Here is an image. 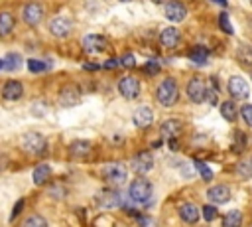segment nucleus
Masks as SVG:
<instances>
[{
	"label": "nucleus",
	"mask_w": 252,
	"mask_h": 227,
	"mask_svg": "<svg viewBox=\"0 0 252 227\" xmlns=\"http://www.w3.org/2000/svg\"><path fill=\"white\" fill-rule=\"evenodd\" d=\"M20 146H22L24 152H28V154H35V156H37V154H43V152H45V148H47V140H45L43 134L30 130V132H26V134L22 136Z\"/></svg>",
	"instance_id": "obj_1"
},
{
	"label": "nucleus",
	"mask_w": 252,
	"mask_h": 227,
	"mask_svg": "<svg viewBox=\"0 0 252 227\" xmlns=\"http://www.w3.org/2000/svg\"><path fill=\"white\" fill-rule=\"evenodd\" d=\"M156 97H158V101H159L163 107H171V105H175V103H177V97H179L177 83H175L171 77L163 79V81L159 83L158 91H156Z\"/></svg>",
	"instance_id": "obj_2"
},
{
	"label": "nucleus",
	"mask_w": 252,
	"mask_h": 227,
	"mask_svg": "<svg viewBox=\"0 0 252 227\" xmlns=\"http://www.w3.org/2000/svg\"><path fill=\"white\" fill-rule=\"evenodd\" d=\"M128 193H130V197L134 199V201H138V203H144V201H148L150 197H152V184L146 180V178H136V180H132V184H130V188H128Z\"/></svg>",
	"instance_id": "obj_3"
},
{
	"label": "nucleus",
	"mask_w": 252,
	"mask_h": 227,
	"mask_svg": "<svg viewBox=\"0 0 252 227\" xmlns=\"http://www.w3.org/2000/svg\"><path fill=\"white\" fill-rule=\"evenodd\" d=\"M100 174H102V178H104L108 184H114V186H120V184L126 182V168H124L122 164H116V162L106 164Z\"/></svg>",
	"instance_id": "obj_4"
},
{
	"label": "nucleus",
	"mask_w": 252,
	"mask_h": 227,
	"mask_svg": "<svg viewBox=\"0 0 252 227\" xmlns=\"http://www.w3.org/2000/svg\"><path fill=\"white\" fill-rule=\"evenodd\" d=\"M43 14H45V10H43V6L37 4V2H30V4H26V6L22 8V20H24L28 26H37V24L43 20Z\"/></svg>",
	"instance_id": "obj_5"
},
{
	"label": "nucleus",
	"mask_w": 252,
	"mask_h": 227,
	"mask_svg": "<svg viewBox=\"0 0 252 227\" xmlns=\"http://www.w3.org/2000/svg\"><path fill=\"white\" fill-rule=\"evenodd\" d=\"M73 30V22L67 16H55L49 20V32L55 38H67Z\"/></svg>",
	"instance_id": "obj_6"
},
{
	"label": "nucleus",
	"mask_w": 252,
	"mask_h": 227,
	"mask_svg": "<svg viewBox=\"0 0 252 227\" xmlns=\"http://www.w3.org/2000/svg\"><path fill=\"white\" fill-rule=\"evenodd\" d=\"M118 91H120V95L124 99L132 101V99H136L140 95V81L136 77H132V75H126V77H122L118 81Z\"/></svg>",
	"instance_id": "obj_7"
},
{
	"label": "nucleus",
	"mask_w": 252,
	"mask_h": 227,
	"mask_svg": "<svg viewBox=\"0 0 252 227\" xmlns=\"http://www.w3.org/2000/svg\"><path fill=\"white\" fill-rule=\"evenodd\" d=\"M83 47L89 53H100L108 47V39L104 36H98V34H89L83 38Z\"/></svg>",
	"instance_id": "obj_8"
},
{
	"label": "nucleus",
	"mask_w": 252,
	"mask_h": 227,
	"mask_svg": "<svg viewBox=\"0 0 252 227\" xmlns=\"http://www.w3.org/2000/svg\"><path fill=\"white\" fill-rule=\"evenodd\" d=\"M228 93L234 97V99H246L250 95V87L246 83V79H242L240 75H232L228 79Z\"/></svg>",
	"instance_id": "obj_9"
},
{
	"label": "nucleus",
	"mask_w": 252,
	"mask_h": 227,
	"mask_svg": "<svg viewBox=\"0 0 252 227\" xmlns=\"http://www.w3.org/2000/svg\"><path fill=\"white\" fill-rule=\"evenodd\" d=\"M205 93H207V83L201 77H193L187 83V97L193 103H203L205 101Z\"/></svg>",
	"instance_id": "obj_10"
},
{
	"label": "nucleus",
	"mask_w": 252,
	"mask_h": 227,
	"mask_svg": "<svg viewBox=\"0 0 252 227\" xmlns=\"http://www.w3.org/2000/svg\"><path fill=\"white\" fill-rule=\"evenodd\" d=\"M79 101H81V89L75 83H69L59 91V103L63 107H75Z\"/></svg>",
	"instance_id": "obj_11"
},
{
	"label": "nucleus",
	"mask_w": 252,
	"mask_h": 227,
	"mask_svg": "<svg viewBox=\"0 0 252 227\" xmlns=\"http://www.w3.org/2000/svg\"><path fill=\"white\" fill-rule=\"evenodd\" d=\"M94 203L98 207H116L120 205V193L116 189H100L96 195H94Z\"/></svg>",
	"instance_id": "obj_12"
},
{
	"label": "nucleus",
	"mask_w": 252,
	"mask_h": 227,
	"mask_svg": "<svg viewBox=\"0 0 252 227\" xmlns=\"http://www.w3.org/2000/svg\"><path fill=\"white\" fill-rule=\"evenodd\" d=\"M132 120H134L136 126H140V128H148V126L154 122V111H152L148 105L138 107V109L134 111V114H132Z\"/></svg>",
	"instance_id": "obj_13"
},
{
	"label": "nucleus",
	"mask_w": 252,
	"mask_h": 227,
	"mask_svg": "<svg viewBox=\"0 0 252 227\" xmlns=\"http://www.w3.org/2000/svg\"><path fill=\"white\" fill-rule=\"evenodd\" d=\"M22 95H24V85H22L20 81L10 79V81H6V83L2 85V97H4L6 101H18Z\"/></svg>",
	"instance_id": "obj_14"
},
{
	"label": "nucleus",
	"mask_w": 252,
	"mask_h": 227,
	"mask_svg": "<svg viewBox=\"0 0 252 227\" xmlns=\"http://www.w3.org/2000/svg\"><path fill=\"white\" fill-rule=\"evenodd\" d=\"M91 150H93V144H91L89 140H75V142H71V146H69V154H71V158H75V160L87 158V156L91 154Z\"/></svg>",
	"instance_id": "obj_15"
},
{
	"label": "nucleus",
	"mask_w": 252,
	"mask_h": 227,
	"mask_svg": "<svg viewBox=\"0 0 252 227\" xmlns=\"http://www.w3.org/2000/svg\"><path fill=\"white\" fill-rule=\"evenodd\" d=\"M187 16V8L181 2H169L165 4V18L169 22H181Z\"/></svg>",
	"instance_id": "obj_16"
},
{
	"label": "nucleus",
	"mask_w": 252,
	"mask_h": 227,
	"mask_svg": "<svg viewBox=\"0 0 252 227\" xmlns=\"http://www.w3.org/2000/svg\"><path fill=\"white\" fill-rule=\"evenodd\" d=\"M179 38H181L179 30L173 28V26H169V28L161 30V34H159V43H161L163 47H175V45L179 43Z\"/></svg>",
	"instance_id": "obj_17"
},
{
	"label": "nucleus",
	"mask_w": 252,
	"mask_h": 227,
	"mask_svg": "<svg viewBox=\"0 0 252 227\" xmlns=\"http://www.w3.org/2000/svg\"><path fill=\"white\" fill-rule=\"evenodd\" d=\"M152 166H154V158H152L150 152H140V154H136V158H134V170H136L138 174L150 172Z\"/></svg>",
	"instance_id": "obj_18"
},
{
	"label": "nucleus",
	"mask_w": 252,
	"mask_h": 227,
	"mask_svg": "<svg viewBox=\"0 0 252 227\" xmlns=\"http://www.w3.org/2000/svg\"><path fill=\"white\" fill-rule=\"evenodd\" d=\"M207 195L213 203H226L230 199V189H228V186H213L207 191Z\"/></svg>",
	"instance_id": "obj_19"
},
{
	"label": "nucleus",
	"mask_w": 252,
	"mask_h": 227,
	"mask_svg": "<svg viewBox=\"0 0 252 227\" xmlns=\"http://www.w3.org/2000/svg\"><path fill=\"white\" fill-rule=\"evenodd\" d=\"M32 180H33L35 186L47 184V182L51 180V168H49V164H39V166H35V168H33V174H32Z\"/></svg>",
	"instance_id": "obj_20"
},
{
	"label": "nucleus",
	"mask_w": 252,
	"mask_h": 227,
	"mask_svg": "<svg viewBox=\"0 0 252 227\" xmlns=\"http://www.w3.org/2000/svg\"><path fill=\"white\" fill-rule=\"evenodd\" d=\"M179 217H181L185 223H197V219H199V209H197V205H193V203H183V205L179 207Z\"/></svg>",
	"instance_id": "obj_21"
},
{
	"label": "nucleus",
	"mask_w": 252,
	"mask_h": 227,
	"mask_svg": "<svg viewBox=\"0 0 252 227\" xmlns=\"http://www.w3.org/2000/svg\"><path fill=\"white\" fill-rule=\"evenodd\" d=\"M14 16L12 12H0V38H6L14 32Z\"/></svg>",
	"instance_id": "obj_22"
},
{
	"label": "nucleus",
	"mask_w": 252,
	"mask_h": 227,
	"mask_svg": "<svg viewBox=\"0 0 252 227\" xmlns=\"http://www.w3.org/2000/svg\"><path fill=\"white\" fill-rule=\"evenodd\" d=\"M179 132H181V122L179 120H165L161 124V134L167 136L169 140H175Z\"/></svg>",
	"instance_id": "obj_23"
},
{
	"label": "nucleus",
	"mask_w": 252,
	"mask_h": 227,
	"mask_svg": "<svg viewBox=\"0 0 252 227\" xmlns=\"http://www.w3.org/2000/svg\"><path fill=\"white\" fill-rule=\"evenodd\" d=\"M189 59H191L195 65H205L207 59H209V51H207L203 45H195V47L189 51Z\"/></svg>",
	"instance_id": "obj_24"
},
{
	"label": "nucleus",
	"mask_w": 252,
	"mask_h": 227,
	"mask_svg": "<svg viewBox=\"0 0 252 227\" xmlns=\"http://www.w3.org/2000/svg\"><path fill=\"white\" fill-rule=\"evenodd\" d=\"M242 225V213L238 209H230L222 217V227H240Z\"/></svg>",
	"instance_id": "obj_25"
},
{
	"label": "nucleus",
	"mask_w": 252,
	"mask_h": 227,
	"mask_svg": "<svg viewBox=\"0 0 252 227\" xmlns=\"http://www.w3.org/2000/svg\"><path fill=\"white\" fill-rule=\"evenodd\" d=\"M236 59L242 63V65H252V47L246 45V43H240L236 47Z\"/></svg>",
	"instance_id": "obj_26"
},
{
	"label": "nucleus",
	"mask_w": 252,
	"mask_h": 227,
	"mask_svg": "<svg viewBox=\"0 0 252 227\" xmlns=\"http://www.w3.org/2000/svg\"><path fill=\"white\" fill-rule=\"evenodd\" d=\"M2 63H4V69L16 71V69H20V65H22V55H20V53H6V57L2 59Z\"/></svg>",
	"instance_id": "obj_27"
},
{
	"label": "nucleus",
	"mask_w": 252,
	"mask_h": 227,
	"mask_svg": "<svg viewBox=\"0 0 252 227\" xmlns=\"http://www.w3.org/2000/svg\"><path fill=\"white\" fill-rule=\"evenodd\" d=\"M220 116H222L224 120H228V122H232V120L236 118V107H234L232 101L220 103Z\"/></svg>",
	"instance_id": "obj_28"
},
{
	"label": "nucleus",
	"mask_w": 252,
	"mask_h": 227,
	"mask_svg": "<svg viewBox=\"0 0 252 227\" xmlns=\"http://www.w3.org/2000/svg\"><path fill=\"white\" fill-rule=\"evenodd\" d=\"M22 227H49V225H47V221H45L41 215L33 213V215H30V217H26V219H24Z\"/></svg>",
	"instance_id": "obj_29"
},
{
	"label": "nucleus",
	"mask_w": 252,
	"mask_h": 227,
	"mask_svg": "<svg viewBox=\"0 0 252 227\" xmlns=\"http://www.w3.org/2000/svg\"><path fill=\"white\" fill-rule=\"evenodd\" d=\"M195 168H197L199 176H201L205 182H211V180H213V170H211L205 162H195Z\"/></svg>",
	"instance_id": "obj_30"
},
{
	"label": "nucleus",
	"mask_w": 252,
	"mask_h": 227,
	"mask_svg": "<svg viewBox=\"0 0 252 227\" xmlns=\"http://www.w3.org/2000/svg\"><path fill=\"white\" fill-rule=\"evenodd\" d=\"M219 26H220V30H222L224 34H228V36L234 34V32H232V24H230L226 12H220V14H219Z\"/></svg>",
	"instance_id": "obj_31"
},
{
	"label": "nucleus",
	"mask_w": 252,
	"mask_h": 227,
	"mask_svg": "<svg viewBox=\"0 0 252 227\" xmlns=\"http://www.w3.org/2000/svg\"><path fill=\"white\" fill-rule=\"evenodd\" d=\"M47 67H49V65H47L45 61H41V59H30V61H28V69H30L32 73H43Z\"/></svg>",
	"instance_id": "obj_32"
},
{
	"label": "nucleus",
	"mask_w": 252,
	"mask_h": 227,
	"mask_svg": "<svg viewBox=\"0 0 252 227\" xmlns=\"http://www.w3.org/2000/svg\"><path fill=\"white\" fill-rule=\"evenodd\" d=\"M236 172H238L242 178H252V160L240 162V164L236 166Z\"/></svg>",
	"instance_id": "obj_33"
},
{
	"label": "nucleus",
	"mask_w": 252,
	"mask_h": 227,
	"mask_svg": "<svg viewBox=\"0 0 252 227\" xmlns=\"http://www.w3.org/2000/svg\"><path fill=\"white\" fill-rule=\"evenodd\" d=\"M94 227H114V219L110 215H98L94 219Z\"/></svg>",
	"instance_id": "obj_34"
},
{
	"label": "nucleus",
	"mask_w": 252,
	"mask_h": 227,
	"mask_svg": "<svg viewBox=\"0 0 252 227\" xmlns=\"http://www.w3.org/2000/svg\"><path fill=\"white\" fill-rule=\"evenodd\" d=\"M47 109H49V107H47L43 101H41V103H33V105H32V114H35V116H43V114L47 113Z\"/></svg>",
	"instance_id": "obj_35"
},
{
	"label": "nucleus",
	"mask_w": 252,
	"mask_h": 227,
	"mask_svg": "<svg viewBox=\"0 0 252 227\" xmlns=\"http://www.w3.org/2000/svg\"><path fill=\"white\" fill-rule=\"evenodd\" d=\"M217 215H219V211H217L215 205H205V207H203V217H205V221H213Z\"/></svg>",
	"instance_id": "obj_36"
},
{
	"label": "nucleus",
	"mask_w": 252,
	"mask_h": 227,
	"mask_svg": "<svg viewBox=\"0 0 252 227\" xmlns=\"http://www.w3.org/2000/svg\"><path fill=\"white\" fill-rule=\"evenodd\" d=\"M118 63H120L122 67H134V65H136V59H134V55L128 51V53H124V55H122V59H120Z\"/></svg>",
	"instance_id": "obj_37"
},
{
	"label": "nucleus",
	"mask_w": 252,
	"mask_h": 227,
	"mask_svg": "<svg viewBox=\"0 0 252 227\" xmlns=\"http://www.w3.org/2000/svg\"><path fill=\"white\" fill-rule=\"evenodd\" d=\"M159 69H161V67H159V63H158V61H148V63H146V67H144V71H146L148 75H158V73H159Z\"/></svg>",
	"instance_id": "obj_38"
},
{
	"label": "nucleus",
	"mask_w": 252,
	"mask_h": 227,
	"mask_svg": "<svg viewBox=\"0 0 252 227\" xmlns=\"http://www.w3.org/2000/svg\"><path fill=\"white\" fill-rule=\"evenodd\" d=\"M240 113H242V118H244V122H246L248 126H252V105H244Z\"/></svg>",
	"instance_id": "obj_39"
},
{
	"label": "nucleus",
	"mask_w": 252,
	"mask_h": 227,
	"mask_svg": "<svg viewBox=\"0 0 252 227\" xmlns=\"http://www.w3.org/2000/svg\"><path fill=\"white\" fill-rule=\"evenodd\" d=\"M138 225L140 227H158V221H154L152 217H138Z\"/></svg>",
	"instance_id": "obj_40"
},
{
	"label": "nucleus",
	"mask_w": 252,
	"mask_h": 227,
	"mask_svg": "<svg viewBox=\"0 0 252 227\" xmlns=\"http://www.w3.org/2000/svg\"><path fill=\"white\" fill-rule=\"evenodd\" d=\"M118 65H120V63H118V59H112V57H110V59H106L100 67H102V69H116Z\"/></svg>",
	"instance_id": "obj_41"
},
{
	"label": "nucleus",
	"mask_w": 252,
	"mask_h": 227,
	"mask_svg": "<svg viewBox=\"0 0 252 227\" xmlns=\"http://www.w3.org/2000/svg\"><path fill=\"white\" fill-rule=\"evenodd\" d=\"M24 205H26V201H24V199H18V201H16V207H14V211H12V215H10V219H16V215L20 213V209H22Z\"/></svg>",
	"instance_id": "obj_42"
},
{
	"label": "nucleus",
	"mask_w": 252,
	"mask_h": 227,
	"mask_svg": "<svg viewBox=\"0 0 252 227\" xmlns=\"http://www.w3.org/2000/svg\"><path fill=\"white\" fill-rule=\"evenodd\" d=\"M85 69L93 71V69H100V65H98V63H85Z\"/></svg>",
	"instance_id": "obj_43"
},
{
	"label": "nucleus",
	"mask_w": 252,
	"mask_h": 227,
	"mask_svg": "<svg viewBox=\"0 0 252 227\" xmlns=\"http://www.w3.org/2000/svg\"><path fill=\"white\" fill-rule=\"evenodd\" d=\"M0 69H4V63H2V59H0Z\"/></svg>",
	"instance_id": "obj_44"
}]
</instances>
